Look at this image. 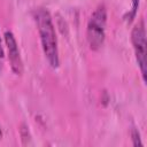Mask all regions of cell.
Listing matches in <instances>:
<instances>
[{
    "label": "cell",
    "mask_w": 147,
    "mask_h": 147,
    "mask_svg": "<svg viewBox=\"0 0 147 147\" xmlns=\"http://www.w3.org/2000/svg\"><path fill=\"white\" fill-rule=\"evenodd\" d=\"M33 18L37 24L44 55L49 67L56 69L60 64V57H59L57 38L52 21V16L46 8L40 7L33 11Z\"/></svg>",
    "instance_id": "6da1fadb"
},
{
    "label": "cell",
    "mask_w": 147,
    "mask_h": 147,
    "mask_svg": "<svg viewBox=\"0 0 147 147\" xmlns=\"http://www.w3.org/2000/svg\"><path fill=\"white\" fill-rule=\"evenodd\" d=\"M107 25V8L103 3H100L91 14L87 22L86 38L88 46L92 51H98L103 45L106 38Z\"/></svg>",
    "instance_id": "7a4b0ae2"
},
{
    "label": "cell",
    "mask_w": 147,
    "mask_h": 147,
    "mask_svg": "<svg viewBox=\"0 0 147 147\" xmlns=\"http://www.w3.org/2000/svg\"><path fill=\"white\" fill-rule=\"evenodd\" d=\"M131 42L142 80L146 82V28L144 20H140L133 26L131 31Z\"/></svg>",
    "instance_id": "3957f363"
},
{
    "label": "cell",
    "mask_w": 147,
    "mask_h": 147,
    "mask_svg": "<svg viewBox=\"0 0 147 147\" xmlns=\"http://www.w3.org/2000/svg\"><path fill=\"white\" fill-rule=\"evenodd\" d=\"M5 44L8 53V61L11 68V71L16 76H21L23 74V61L21 57V52L18 48V44L16 38L11 31H6L3 34Z\"/></svg>",
    "instance_id": "277c9868"
},
{
    "label": "cell",
    "mask_w": 147,
    "mask_h": 147,
    "mask_svg": "<svg viewBox=\"0 0 147 147\" xmlns=\"http://www.w3.org/2000/svg\"><path fill=\"white\" fill-rule=\"evenodd\" d=\"M139 2H140V0H131V9L124 15V20L127 23H131L134 20L137 11H138V8H139Z\"/></svg>",
    "instance_id": "5b68a950"
},
{
    "label": "cell",
    "mask_w": 147,
    "mask_h": 147,
    "mask_svg": "<svg viewBox=\"0 0 147 147\" xmlns=\"http://www.w3.org/2000/svg\"><path fill=\"white\" fill-rule=\"evenodd\" d=\"M131 138H132L133 146H142V142H141V139H140V133H139V131L137 129H132Z\"/></svg>",
    "instance_id": "8992f818"
},
{
    "label": "cell",
    "mask_w": 147,
    "mask_h": 147,
    "mask_svg": "<svg viewBox=\"0 0 147 147\" xmlns=\"http://www.w3.org/2000/svg\"><path fill=\"white\" fill-rule=\"evenodd\" d=\"M3 64H5V51H3L2 41H1V38H0V72L3 69Z\"/></svg>",
    "instance_id": "52a82bcc"
},
{
    "label": "cell",
    "mask_w": 147,
    "mask_h": 147,
    "mask_svg": "<svg viewBox=\"0 0 147 147\" xmlns=\"http://www.w3.org/2000/svg\"><path fill=\"white\" fill-rule=\"evenodd\" d=\"M1 137H2V131H1V127H0V139H1Z\"/></svg>",
    "instance_id": "ba28073f"
}]
</instances>
